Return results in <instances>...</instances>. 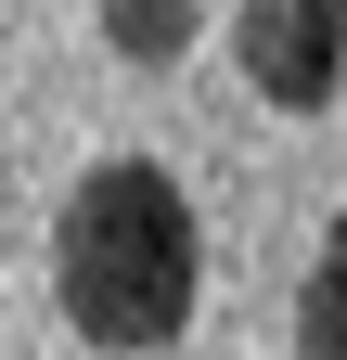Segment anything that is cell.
<instances>
[{"instance_id": "obj_1", "label": "cell", "mask_w": 347, "mask_h": 360, "mask_svg": "<svg viewBox=\"0 0 347 360\" xmlns=\"http://www.w3.org/2000/svg\"><path fill=\"white\" fill-rule=\"evenodd\" d=\"M52 296H65V322L91 335L103 360H155V347H181L193 296H206V232H193V193H181L155 155H103V167L65 193V232H52Z\"/></svg>"}, {"instance_id": "obj_2", "label": "cell", "mask_w": 347, "mask_h": 360, "mask_svg": "<svg viewBox=\"0 0 347 360\" xmlns=\"http://www.w3.org/2000/svg\"><path fill=\"white\" fill-rule=\"evenodd\" d=\"M232 52L257 77V103L322 116L334 90H347V0H244V13H232Z\"/></svg>"}, {"instance_id": "obj_3", "label": "cell", "mask_w": 347, "mask_h": 360, "mask_svg": "<svg viewBox=\"0 0 347 360\" xmlns=\"http://www.w3.org/2000/svg\"><path fill=\"white\" fill-rule=\"evenodd\" d=\"M296 360H347V206L309 257V296H296Z\"/></svg>"}, {"instance_id": "obj_4", "label": "cell", "mask_w": 347, "mask_h": 360, "mask_svg": "<svg viewBox=\"0 0 347 360\" xmlns=\"http://www.w3.org/2000/svg\"><path fill=\"white\" fill-rule=\"evenodd\" d=\"M91 13H103V39H116L129 65H181L193 26H206V0H91Z\"/></svg>"}, {"instance_id": "obj_5", "label": "cell", "mask_w": 347, "mask_h": 360, "mask_svg": "<svg viewBox=\"0 0 347 360\" xmlns=\"http://www.w3.org/2000/svg\"><path fill=\"white\" fill-rule=\"evenodd\" d=\"M0 219H13V167H0Z\"/></svg>"}]
</instances>
